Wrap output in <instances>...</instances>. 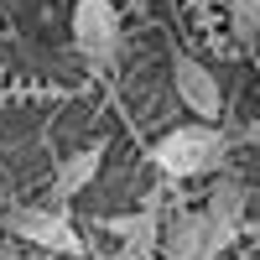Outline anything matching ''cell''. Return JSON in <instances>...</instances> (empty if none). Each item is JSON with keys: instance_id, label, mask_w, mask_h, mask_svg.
I'll return each instance as SVG.
<instances>
[{"instance_id": "7", "label": "cell", "mask_w": 260, "mask_h": 260, "mask_svg": "<svg viewBox=\"0 0 260 260\" xmlns=\"http://www.w3.org/2000/svg\"><path fill=\"white\" fill-rule=\"evenodd\" d=\"M99 167H104V141H94V146L73 151V156L57 167V177H52V198H57V203L78 198V192H83V187H89V182L99 177Z\"/></svg>"}, {"instance_id": "1", "label": "cell", "mask_w": 260, "mask_h": 260, "mask_svg": "<svg viewBox=\"0 0 260 260\" xmlns=\"http://www.w3.org/2000/svg\"><path fill=\"white\" fill-rule=\"evenodd\" d=\"M151 161H156V172L172 177V182L219 172V161H224V130L208 125V120L182 125V130H172V136H161L156 146H151Z\"/></svg>"}, {"instance_id": "6", "label": "cell", "mask_w": 260, "mask_h": 260, "mask_svg": "<svg viewBox=\"0 0 260 260\" xmlns=\"http://www.w3.org/2000/svg\"><path fill=\"white\" fill-rule=\"evenodd\" d=\"M104 229L120 240V260H156V240H161V219H156V208L120 213V219H110Z\"/></svg>"}, {"instance_id": "2", "label": "cell", "mask_w": 260, "mask_h": 260, "mask_svg": "<svg viewBox=\"0 0 260 260\" xmlns=\"http://www.w3.org/2000/svg\"><path fill=\"white\" fill-rule=\"evenodd\" d=\"M234 234H240V224H219L208 219V213H172V219L161 224V240H156V255L167 260H219Z\"/></svg>"}, {"instance_id": "5", "label": "cell", "mask_w": 260, "mask_h": 260, "mask_svg": "<svg viewBox=\"0 0 260 260\" xmlns=\"http://www.w3.org/2000/svg\"><path fill=\"white\" fill-rule=\"evenodd\" d=\"M172 83H177V99L198 120H208V125L224 120V89H219V78H213L198 57H187V52L172 57Z\"/></svg>"}, {"instance_id": "8", "label": "cell", "mask_w": 260, "mask_h": 260, "mask_svg": "<svg viewBox=\"0 0 260 260\" xmlns=\"http://www.w3.org/2000/svg\"><path fill=\"white\" fill-rule=\"evenodd\" d=\"M245 203H250L245 182L219 177V182H213V192H208V219H219V224H240V219H245Z\"/></svg>"}, {"instance_id": "4", "label": "cell", "mask_w": 260, "mask_h": 260, "mask_svg": "<svg viewBox=\"0 0 260 260\" xmlns=\"http://www.w3.org/2000/svg\"><path fill=\"white\" fill-rule=\"evenodd\" d=\"M11 234L16 240H26L37 250H52V255H78L83 240H78V229L68 224V213L62 208H11Z\"/></svg>"}, {"instance_id": "3", "label": "cell", "mask_w": 260, "mask_h": 260, "mask_svg": "<svg viewBox=\"0 0 260 260\" xmlns=\"http://www.w3.org/2000/svg\"><path fill=\"white\" fill-rule=\"evenodd\" d=\"M73 47L94 68L115 62V52H120V6L115 0H78L73 6Z\"/></svg>"}, {"instance_id": "9", "label": "cell", "mask_w": 260, "mask_h": 260, "mask_svg": "<svg viewBox=\"0 0 260 260\" xmlns=\"http://www.w3.org/2000/svg\"><path fill=\"white\" fill-rule=\"evenodd\" d=\"M229 26H234V42L250 52L260 31V0H229Z\"/></svg>"}]
</instances>
